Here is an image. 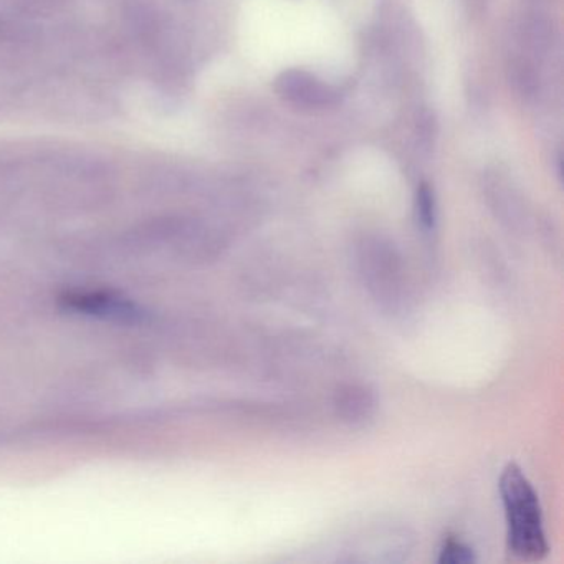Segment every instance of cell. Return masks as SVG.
Segmentation results:
<instances>
[{
	"label": "cell",
	"mask_w": 564,
	"mask_h": 564,
	"mask_svg": "<svg viewBox=\"0 0 564 564\" xmlns=\"http://www.w3.org/2000/svg\"><path fill=\"white\" fill-rule=\"evenodd\" d=\"M415 213H417V223L421 229L431 234L435 229V223H437V209H435L434 193L425 184L419 187Z\"/></svg>",
	"instance_id": "cell-4"
},
{
	"label": "cell",
	"mask_w": 564,
	"mask_h": 564,
	"mask_svg": "<svg viewBox=\"0 0 564 564\" xmlns=\"http://www.w3.org/2000/svg\"><path fill=\"white\" fill-rule=\"evenodd\" d=\"M376 408H378V401L375 392L366 386H346L336 394V411L346 424H366L375 417Z\"/></svg>",
	"instance_id": "cell-2"
},
{
	"label": "cell",
	"mask_w": 564,
	"mask_h": 564,
	"mask_svg": "<svg viewBox=\"0 0 564 564\" xmlns=\"http://www.w3.org/2000/svg\"><path fill=\"white\" fill-rule=\"evenodd\" d=\"M500 495L507 517L508 550L518 560H543L550 546L544 534L540 500L518 465L508 464L501 471Z\"/></svg>",
	"instance_id": "cell-1"
},
{
	"label": "cell",
	"mask_w": 564,
	"mask_h": 564,
	"mask_svg": "<svg viewBox=\"0 0 564 564\" xmlns=\"http://www.w3.org/2000/svg\"><path fill=\"white\" fill-rule=\"evenodd\" d=\"M475 560L477 557H475L474 550L464 541L454 540V538L444 541L441 554H438V563L441 564H468L474 563Z\"/></svg>",
	"instance_id": "cell-5"
},
{
	"label": "cell",
	"mask_w": 564,
	"mask_h": 564,
	"mask_svg": "<svg viewBox=\"0 0 564 564\" xmlns=\"http://www.w3.org/2000/svg\"><path fill=\"white\" fill-rule=\"evenodd\" d=\"M279 87L280 94L285 95L293 104L303 105V107H323L333 97L328 88L323 87L315 78L303 74V72H289L283 75Z\"/></svg>",
	"instance_id": "cell-3"
}]
</instances>
